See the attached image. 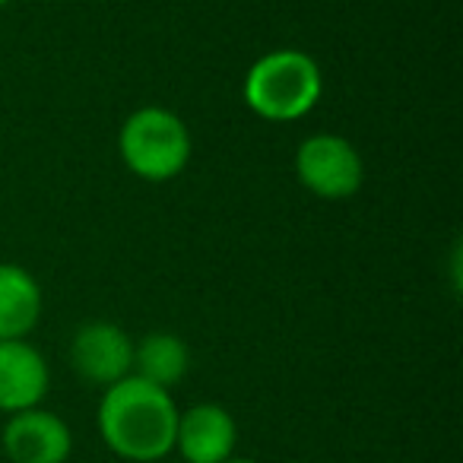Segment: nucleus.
<instances>
[{"mask_svg":"<svg viewBox=\"0 0 463 463\" xmlns=\"http://www.w3.org/2000/svg\"><path fill=\"white\" fill-rule=\"evenodd\" d=\"M96 422L102 441L118 457L134 463H156L175 450L178 406L168 391L128 374L118 384L105 387Z\"/></svg>","mask_w":463,"mask_h":463,"instance_id":"f257e3e1","label":"nucleus"},{"mask_svg":"<svg viewBox=\"0 0 463 463\" xmlns=\"http://www.w3.org/2000/svg\"><path fill=\"white\" fill-rule=\"evenodd\" d=\"M324 92L321 67L298 48H273L260 54L245 73L241 96L258 118L273 124L305 118Z\"/></svg>","mask_w":463,"mask_h":463,"instance_id":"f03ea898","label":"nucleus"},{"mask_svg":"<svg viewBox=\"0 0 463 463\" xmlns=\"http://www.w3.org/2000/svg\"><path fill=\"white\" fill-rule=\"evenodd\" d=\"M118 153L130 175L162 184L178 178L191 162V130L175 111L146 105L121 124Z\"/></svg>","mask_w":463,"mask_h":463,"instance_id":"7ed1b4c3","label":"nucleus"},{"mask_svg":"<svg viewBox=\"0 0 463 463\" xmlns=\"http://www.w3.org/2000/svg\"><path fill=\"white\" fill-rule=\"evenodd\" d=\"M296 175L305 191L321 200H349L365 181L359 149L336 134H315L298 143Z\"/></svg>","mask_w":463,"mask_h":463,"instance_id":"20e7f679","label":"nucleus"},{"mask_svg":"<svg viewBox=\"0 0 463 463\" xmlns=\"http://www.w3.org/2000/svg\"><path fill=\"white\" fill-rule=\"evenodd\" d=\"M71 365L90 384L111 387L134 374V340L111 321H90L71 340Z\"/></svg>","mask_w":463,"mask_h":463,"instance_id":"39448f33","label":"nucleus"},{"mask_svg":"<svg viewBox=\"0 0 463 463\" xmlns=\"http://www.w3.org/2000/svg\"><path fill=\"white\" fill-rule=\"evenodd\" d=\"M73 450V435L67 422L54 412L23 410L4 425V454L14 463H67Z\"/></svg>","mask_w":463,"mask_h":463,"instance_id":"423d86ee","label":"nucleus"},{"mask_svg":"<svg viewBox=\"0 0 463 463\" xmlns=\"http://www.w3.org/2000/svg\"><path fill=\"white\" fill-rule=\"evenodd\" d=\"M239 429L225 406L219 403H197L191 410L178 412V429H175V450L187 463H222L235 457Z\"/></svg>","mask_w":463,"mask_h":463,"instance_id":"0eeeda50","label":"nucleus"},{"mask_svg":"<svg viewBox=\"0 0 463 463\" xmlns=\"http://www.w3.org/2000/svg\"><path fill=\"white\" fill-rule=\"evenodd\" d=\"M48 362L33 343L4 340L0 343V412L35 410L48 393Z\"/></svg>","mask_w":463,"mask_h":463,"instance_id":"6e6552de","label":"nucleus"},{"mask_svg":"<svg viewBox=\"0 0 463 463\" xmlns=\"http://www.w3.org/2000/svg\"><path fill=\"white\" fill-rule=\"evenodd\" d=\"M42 317V286L20 264H0V343L26 340Z\"/></svg>","mask_w":463,"mask_h":463,"instance_id":"1a4fd4ad","label":"nucleus"},{"mask_svg":"<svg viewBox=\"0 0 463 463\" xmlns=\"http://www.w3.org/2000/svg\"><path fill=\"white\" fill-rule=\"evenodd\" d=\"M187 365H191L187 343L175 334H165V330L146 334L134 346V374L162 387V391H172L187 374Z\"/></svg>","mask_w":463,"mask_h":463,"instance_id":"9d476101","label":"nucleus"},{"mask_svg":"<svg viewBox=\"0 0 463 463\" xmlns=\"http://www.w3.org/2000/svg\"><path fill=\"white\" fill-rule=\"evenodd\" d=\"M222 463H258V460H248V457H229V460Z\"/></svg>","mask_w":463,"mask_h":463,"instance_id":"9b49d317","label":"nucleus"},{"mask_svg":"<svg viewBox=\"0 0 463 463\" xmlns=\"http://www.w3.org/2000/svg\"><path fill=\"white\" fill-rule=\"evenodd\" d=\"M7 4H10V0H0V7H7Z\"/></svg>","mask_w":463,"mask_h":463,"instance_id":"f8f14e48","label":"nucleus"},{"mask_svg":"<svg viewBox=\"0 0 463 463\" xmlns=\"http://www.w3.org/2000/svg\"><path fill=\"white\" fill-rule=\"evenodd\" d=\"M292 463H305V460H292Z\"/></svg>","mask_w":463,"mask_h":463,"instance_id":"ddd939ff","label":"nucleus"}]
</instances>
